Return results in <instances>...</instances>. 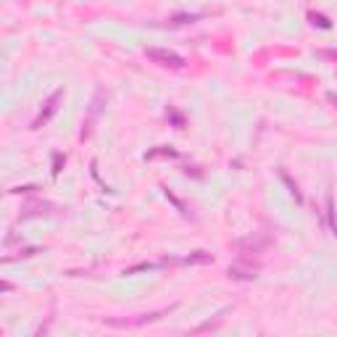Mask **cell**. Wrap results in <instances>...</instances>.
<instances>
[{
  "mask_svg": "<svg viewBox=\"0 0 337 337\" xmlns=\"http://www.w3.org/2000/svg\"><path fill=\"white\" fill-rule=\"evenodd\" d=\"M103 108H106V92L98 90L95 95H92L90 108H87V116H84V121H82V132H79L82 140H87L90 134H92V129H95V124L100 119V113H103Z\"/></svg>",
  "mask_w": 337,
  "mask_h": 337,
  "instance_id": "6da1fadb",
  "label": "cell"
},
{
  "mask_svg": "<svg viewBox=\"0 0 337 337\" xmlns=\"http://www.w3.org/2000/svg\"><path fill=\"white\" fill-rule=\"evenodd\" d=\"M145 56L150 58L153 63L164 66V69H182L184 66V58L174 50H164V48H145Z\"/></svg>",
  "mask_w": 337,
  "mask_h": 337,
  "instance_id": "7a4b0ae2",
  "label": "cell"
},
{
  "mask_svg": "<svg viewBox=\"0 0 337 337\" xmlns=\"http://www.w3.org/2000/svg\"><path fill=\"white\" fill-rule=\"evenodd\" d=\"M168 311H174L171 308H164V311H156V314H140V316H134V319H108V327H142V324H150V322H158L164 314H168Z\"/></svg>",
  "mask_w": 337,
  "mask_h": 337,
  "instance_id": "3957f363",
  "label": "cell"
},
{
  "mask_svg": "<svg viewBox=\"0 0 337 337\" xmlns=\"http://www.w3.org/2000/svg\"><path fill=\"white\" fill-rule=\"evenodd\" d=\"M61 98H63V90H56L53 95H50V98L45 100V106H42L40 116L35 119V124H32V129H40L42 124H48V119H50V116H53V113L58 111V103H61Z\"/></svg>",
  "mask_w": 337,
  "mask_h": 337,
  "instance_id": "277c9868",
  "label": "cell"
},
{
  "mask_svg": "<svg viewBox=\"0 0 337 337\" xmlns=\"http://www.w3.org/2000/svg\"><path fill=\"white\" fill-rule=\"evenodd\" d=\"M226 274H229L232 280L250 282V280H256V277H258V266L248 264V261H237V264H232V266H229V272H226Z\"/></svg>",
  "mask_w": 337,
  "mask_h": 337,
  "instance_id": "5b68a950",
  "label": "cell"
},
{
  "mask_svg": "<svg viewBox=\"0 0 337 337\" xmlns=\"http://www.w3.org/2000/svg\"><path fill=\"white\" fill-rule=\"evenodd\" d=\"M266 245H269V240L261 237V234H250V237H242V240L234 242V248H237L240 253H256V256H258V253L264 250Z\"/></svg>",
  "mask_w": 337,
  "mask_h": 337,
  "instance_id": "8992f818",
  "label": "cell"
},
{
  "mask_svg": "<svg viewBox=\"0 0 337 337\" xmlns=\"http://www.w3.org/2000/svg\"><path fill=\"white\" fill-rule=\"evenodd\" d=\"M184 264H211L214 261V256L211 253H206V250H195V253H190L187 258H182Z\"/></svg>",
  "mask_w": 337,
  "mask_h": 337,
  "instance_id": "52a82bcc",
  "label": "cell"
},
{
  "mask_svg": "<svg viewBox=\"0 0 337 337\" xmlns=\"http://www.w3.org/2000/svg\"><path fill=\"white\" fill-rule=\"evenodd\" d=\"M198 19H203V13H179V16H174L171 21V27H182V24H195Z\"/></svg>",
  "mask_w": 337,
  "mask_h": 337,
  "instance_id": "ba28073f",
  "label": "cell"
},
{
  "mask_svg": "<svg viewBox=\"0 0 337 337\" xmlns=\"http://www.w3.org/2000/svg\"><path fill=\"white\" fill-rule=\"evenodd\" d=\"M327 219H330V229H332V234L337 237V219H335V200H332V195H327Z\"/></svg>",
  "mask_w": 337,
  "mask_h": 337,
  "instance_id": "9c48e42d",
  "label": "cell"
},
{
  "mask_svg": "<svg viewBox=\"0 0 337 337\" xmlns=\"http://www.w3.org/2000/svg\"><path fill=\"white\" fill-rule=\"evenodd\" d=\"M308 19H311V24H314V27H322V29H332V21L327 19V16H322V13H308Z\"/></svg>",
  "mask_w": 337,
  "mask_h": 337,
  "instance_id": "30bf717a",
  "label": "cell"
},
{
  "mask_svg": "<svg viewBox=\"0 0 337 337\" xmlns=\"http://www.w3.org/2000/svg\"><path fill=\"white\" fill-rule=\"evenodd\" d=\"M280 176H282V182H284V184H287V187H290V192L295 195V200H298V203H300L303 198H300V192H298V184H295V182L290 179V174H287V171H280Z\"/></svg>",
  "mask_w": 337,
  "mask_h": 337,
  "instance_id": "8fae6325",
  "label": "cell"
},
{
  "mask_svg": "<svg viewBox=\"0 0 337 337\" xmlns=\"http://www.w3.org/2000/svg\"><path fill=\"white\" fill-rule=\"evenodd\" d=\"M158 156H171V158H176L179 153H176L174 148H158V150H150V153H148L145 158H150V161H153V158H158Z\"/></svg>",
  "mask_w": 337,
  "mask_h": 337,
  "instance_id": "7c38bea8",
  "label": "cell"
},
{
  "mask_svg": "<svg viewBox=\"0 0 337 337\" xmlns=\"http://www.w3.org/2000/svg\"><path fill=\"white\" fill-rule=\"evenodd\" d=\"M158 264H148V261H145V264H137V266H129V269H126V272L124 274H137V272H148V269H156Z\"/></svg>",
  "mask_w": 337,
  "mask_h": 337,
  "instance_id": "4fadbf2b",
  "label": "cell"
},
{
  "mask_svg": "<svg viewBox=\"0 0 337 337\" xmlns=\"http://www.w3.org/2000/svg\"><path fill=\"white\" fill-rule=\"evenodd\" d=\"M63 161H66V158H63L61 153H53V176L61 174V166H63Z\"/></svg>",
  "mask_w": 337,
  "mask_h": 337,
  "instance_id": "5bb4252c",
  "label": "cell"
},
{
  "mask_svg": "<svg viewBox=\"0 0 337 337\" xmlns=\"http://www.w3.org/2000/svg\"><path fill=\"white\" fill-rule=\"evenodd\" d=\"M319 56L327 58V61H335L337 63V50H319Z\"/></svg>",
  "mask_w": 337,
  "mask_h": 337,
  "instance_id": "9a60e30c",
  "label": "cell"
},
{
  "mask_svg": "<svg viewBox=\"0 0 337 337\" xmlns=\"http://www.w3.org/2000/svg\"><path fill=\"white\" fill-rule=\"evenodd\" d=\"M327 100H330V103H335V106H337V92H327Z\"/></svg>",
  "mask_w": 337,
  "mask_h": 337,
  "instance_id": "2e32d148",
  "label": "cell"
}]
</instances>
